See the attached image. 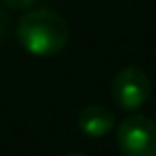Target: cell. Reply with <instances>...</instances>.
Masks as SVG:
<instances>
[{"mask_svg":"<svg viewBox=\"0 0 156 156\" xmlns=\"http://www.w3.org/2000/svg\"><path fill=\"white\" fill-rule=\"evenodd\" d=\"M79 130L86 137H105L115 126V115L103 105H88L77 115Z\"/></svg>","mask_w":156,"mask_h":156,"instance_id":"277c9868","label":"cell"},{"mask_svg":"<svg viewBox=\"0 0 156 156\" xmlns=\"http://www.w3.org/2000/svg\"><path fill=\"white\" fill-rule=\"evenodd\" d=\"M69 156H83V154H69Z\"/></svg>","mask_w":156,"mask_h":156,"instance_id":"52a82bcc","label":"cell"},{"mask_svg":"<svg viewBox=\"0 0 156 156\" xmlns=\"http://www.w3.org/2000/svg\"><path fill=\"white\" fill-rule=\"evenodd\" d=\"M2 2L9 7V9H15V11H24V9H30L37 0H2Z\"/></svg>","mask_w":156,"mask_h":156,"instance_id":"5b68a950","label":"cell"},{"mask_svg":"<svg viewBox=\"0 0 156 156\" xmlns=\"http://www.w3.org/2000/svg\"><path fill=\"white\" fill-rule=\"evenodd\" d=\"M69 37L71 30L66 20L51 9L28 11L17 26V39L22 47L37 58H51L60 54L66 47Z\"/></svg>","mask_w":156,"mask_h":156,"instance_id":"6da1fadb","label":"cell"},{"mask_svg":"<svg viewBox=\"0 0 156 156\" xmlns=\"http://www.w3.org/2000/svg\"><path fill=\"white\" fill-rule=\"evenodd\" d=\"M115 139L122 156H156V120L133 113L118 124Z\"/></svg>","mask_w":156,"mask_h":156,"instance_id":"7a4b0ae2","label":"cell"},{"mask_svg":"<svg viewBox=\"0 0 156 156\" xmlns=\"http://www.w3.org/2000/svg\"><path fill=\"white\" fill-rule=\"evenodd\" d=\"M111 96L115 105L124 111H135L143 107L152 96V81L147 73L139 66L122 69L111 81Z\"/></svg>","mask_w":156,"mask_h":156,"instance_id":"3957f363","label":"cell"},{"mask_svg":"<svg viewBox=\"0 0 156 156\" xmlns=\"http://www.w3.org/2000/svg\"><path fill=\"white\" fill-rule=\"evenodd\" d=\"M5 32H7V17H5L2 9H0V39L5 37Z\"/></svg>","mask_w":156,"mask_h":156,"instance_id":"8992f818","label":"cell"}]
</instances>
